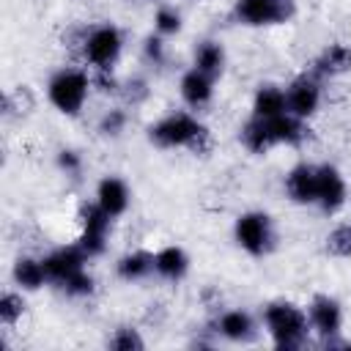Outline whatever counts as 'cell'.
<instances>
[{
  "label": "cell",
  "instance_id": "6da1fadb",
  "mask_svg": "<svg viewBox=\"0 0 351 351\" xmlns=\"http://www.w3.org/2000/svg\"><path fill=\"white\" fill-rule=\"evenodd\" d=\"M148 140L156 145V148H186L192 154H206L211 148V134H208V126L186 112V110H176V112H167L165 118H159L156 123L148 126Z\"/></svg>",
  "mask_w": 351,
  "mask_h": 351
},
{
  "label": "cell",
  "instance_id": "7a4b0ae2",
  "mask_svg": "<svg viewBox=\"0 0 351 351\" xmlns=\"http://www.w3.org/2000/svg\"><path fill=\"white\" fill-rule=\"evenodd\" d=\"M263 326L271 337V343L277 348H299L304 346L307 340V332H310V321H307V313L302 307H296L293 302H285V299H277V302H269L263 307Z\"/></svg>",
  "mask_w": 351,
  "mask_h": 351
},
{
  "label": "cell",
  "instance_id": "3957f363",
  "mask_svg": "<svg viewBox=\"0 0 351 351\" xmlns=\"http://www.w3.org/2000/svg\"><path fill=\"white\" fill-rule=\"evenodd\" d=\"M93 88V80L82 71V69H74V66H63L58 69L49 82H47V99L49 104L63 112V115H80L85 101H88V93Z\"/></svg>",
  "mask_w": 351,
  "mask_h": 351
},
{
  "label": "cell",
  "instance_id": "277c9868",
  "mask_svg": "<svg viewBox=\"0 0 351 351\" xmlns=\"http://www.w3.org/2000/svg\"><path fill=\"white\" fill-rule=\"evenodd\" d=\"M80 52L85 58V63H90L96 71L101 69H112L123 52V33L118 25L112 22H101L93 25L82 33L80 38Z\"/></svg>",
  "mask_w": 351,
  "mask_h": 351
},
{
  "label": "cell",
  "instance_id": "5b68a950",
  "mask_svg": "<svg viewBox=\"0 0 351 351\" xmlns=\"http://www.w3.org/2000/svg\"><path fill=\"white\" fill-rule=\"evenodd\" d=\"M233 239L252 258L269 255V250L274 247V225H271V217L263 214V211H244V214H239L236 217V225H233Z\"/></svg>",
  "mask_w": 351,
  "mask_h": 351
},
{
  "label": "cell",
  "instance_id": "8992f818",
  "mask_svg": "<svg viewBox=\"0 0 351 351\" xmlns=\"http://www.w3.org/2000/svg\"><path fill=\"white\" fill-rule=\"evenodd\" d=\"M296 14L293 0H236L233 3V16L236 22L247 27H269V25H282Z\"/></svg>",
  "mask_w": 351,
  "mask_h": 351
},
{
  "label": "cell",
  "instance_id": "52a82bcc",
  "mask_svg": "<svg viewBox=\"0 0 351 351\" xmlns=\"http://www.w3.org/2000/svg\"><path fill=\"white\" fill-rule=\"evenodd\" d=\"M80 239L77 244L82 247V252L88 258H99L104 255L107 250V239H110V225H112V217L101 211V206L93 200V203H82L80 206Z\"/></svg>",
  "mask_w": 351,
  "mask_h": 351
},
{
  "label": "cell",
  "instance_id": "ba28073f",
  "mask_svg": "<svg viewBox=\"0 0 351 351\" xmlns=\"http://www.w3.org/2000/svg\"><path fill=\"white\" fill-rule=\"evenodd\" d=\"M307 321H310V332H315L326 343H335V337L343 329V307L337 299L318 293L307 304Z\"/></svg>",
  "mask_w": 351,
  "mask_h": 351
},
{
  "label": "cell",
  "instance_id": "9c48e42d",
  "mask_svg": "<svg viewBox=\"0 0 351 351\" xmlns=\"http://www.w3.org/2000/svg\"><path fill=\"white\" fill-rule=\"evenodd\" d=\"M346 197H348V186H346L343 173L332 165H318L315 167V206L324 214H337L346 206Z\"/></svg>",
  "mask_w": 351,
  "mask_h": 351
},
{
  "label": "cell",
  "instance_id": "30bf717a",
  "mask_svg": "<svg viewBox=\"0 0 351 351\" xmlns=\"http://www.w3.org/2000/svg\"><path fill=\"white\" fill-rule=\"evenodd\" d=\"M285 101H288V112L307 121L310 115L318 112L321 107V80L315 74H302L296 77L288 88H285Z\"/></svg>",
  "mask_w": 351,
  "mask_h": 351
},
{
  "label": "cell",
  "instance_id": "8fae6325",
  "mask_svg": "<svg viewBox=\"0 0 351 351\" xmlns=\"http://www.w3.org/2000/svg\"><path fill=\"white\" fill-rule=\"evenodd\" d=\"M41 261H44V269H47L49 282H55L60 288L71 274H77L80 269H85L88 255L82 252L80 244H66V247H58V250L47 252Z\"/></svg>",
  "mask_w": 351,
  "mask_h": 351
},
{
  "label": "cell",
  "instance_id": "7c38bea8",
  "mask_svg": "<svg viewBox=\"0 0 351 351\" xmlns=\"http://www.w3.org/2000/svg\"><path fill=\"white\" fill-rule=\"evenodd\" d=\"M96 203H99L101 211L110 214L112 219L123 217V214L129 211V203H132L129 184H126L121 176H104V178L96 184Z\"/></svg>",
  "mask_w": 351,
  "mask_h": 351
},
{
  "label": "cell",
  "instance_id": "4fadbf2b",
  "mask_svg": "<svg viewBox=\"0 0 351 351\" xmlns=\"http://www.w3.org/2000/svg\"><path fill=\"white\" fill-rule=\"evenodd\" d=\"M178 93H181V99L189 110H203L214 99V77H208V74H203L200 69L192 66L189 71L181 74Z\"/></svg>",
  "mask_w": 351,
  "mask_h": 351
},
{
  "label": "cell",
  "instance_id": "5bb4252c",
  "mask_svg": "<svg viewBox=\"0 0 351 351\" xmlns=\"http://www.w3.org/2000/svg\"><path fill=\"white\" fill-rule=\"evenodd\" d=\"M214 329L228 343H250L258 335V324L247 310H225L217 315Z\"/></svg>",
  "mask_w": 351,
  "mask_h": 351
},
{
  "label": "cell",
  "instance_id": "9a60e30c",
  "mask_svg": "<svg viewBox=\"0 0 351 351\" xmlns=\"http://www.w3.org/2000/svg\"><path fill=\"white\" fill-rule=\"evenodd\" d=\"M186 271H189V255L178 244H167L154 252V274L156 277H162L167 282H178L186 277Z\"/></svg>",
  "mask_w": 351,
  "mask_h": 351
},
{
  "label": "cell",
  "instance_id": "2e32d148",
  "mask_svg": "<svg viewBox=\"0 0 351 351\" xmlns=\"http://www.w3.org/2000/svg\"><path fill=\"white\" fill-rule=\"evenodd\" d=\"M285 192L293 203L315 206V167L313 165H296L285 176Z\"/></svg>",
  "mask_w": 351,
  "mask_h": 351
},
{
  "label": "cell",
  "instance_id": "e0dca14e",
  "mask_svg": "<svg viewBox=\"0 0 351 351\" xmlns=\"http://www.w3.org/2000/svg\"><path fill=\"white\" fill-rule=\"evenodd\" d=\"M11 280H14V285L22 288V291H38L41 285L49 282L47 269H44V261H41V258H33V255H19V258L14 261Z\"/></svg>",
  "mask_w": 351,
  "mask_h": 351
},
{
  "label": "cell",
  "instance_id": "ac0fdd59",
  "mask_svg": "<svg viewBox=\"0 0 351 351\" xmlns=\"http://www.w3.org/2000/svg\"><path fill=\"white\" fill-rule=\"evenodd\" d=\"M282 112H288L285 90H282L280 85H271V82L258 85V90H255V96H252V115L269 121V118H277V115H282Z\"/></svg>",
  "mask_w": 351,
  "mask_h": 351
},
{
  "label": "cell",
  "instance_id": "d6986e66",
  "mask_svg": "<svg viewBox=\"0 0 351 351\" xmlns=\"http://www.w3.org/2000/svg\"><path fill=\"white\" fill-rule=\"evenodd\" d=\"M115 274L123 280V282H140L145 280L148 274H154V255L145 252V250H132V252H123L115 263Z\"/></svg>",
  "mask_w": 351,
  "mask_h": 351
},
{
  "label": "cell",
  "instance_id": "ffe728a7",
  "mask_svg": "<svg viewBox=\"0 0 351 351\" xmlns=\"http://www.w3.org/2000/svg\"><path fill=\"white\" fill-rule=\"evenodd\" d=\"M351 69V47L346 44H329L313 63V74L321 77H337Z\"/></svg>",
  "mask_w": 351,
  "mask_h": 351
},
{
  "label": "cell",
  "instance_id": "44dd1931",
  "mask_svg": "<svg viewBox=\"0 0 351 351\" xmlns=\"http://www.w3.org/2000/svg\"><path fill=\"white\" fill-rule=\"evenodd\" d=\"M225 47L219 44V41H214V38H206V41H200L197 47H195V55H192V66L195 69H200L203 74H208V77H219L222 71H225Z\"/></svg>",
  "mask_w": 351,
  "mask_h": 351
},
{
  "label": "cell",
  "instance_id": "7402d4cb",
  "mask_svg": "<svg viewBox=\"0 0 351 351\" xmlns=\"http://www.w3.org/2000/svg\"><path fill=\"white\" fill-rule=\"evenodd\" d=\"M269 129H271L274 145H299L307 137L304 121L296 118V115H291V112H282L277 118H269Z\"/></svg>",
  "mask_w": 351,
  "mask_h": 351
},
{
  "label": "cell",
  "instance_id": "603a6c76",
  "mask_svg": "<svg viewBox=\"0 0 351 351\" xmlns=\"http://www.w3.org/2000/svg\"><path fill=\"white\" fill-rule=\"evenodd\" d=\"M239 140L250 154H266L269 148H274V137H271L269 121L266 118H255V115L241 126Z\"/></svg>",
  "mask_w": 351,
  "mask_h": 351
},
{
  "label": "cell",
  "instance_id": "cb8c5ba5",
  "mask_svg": "<svg viewBox=\"0 0 351 351\" xmlns=\"http://www.w3.org/2000/svg\"><path fill=\"white\" fill-rule=\"evenodd\" d=\"M181 27H184V19H181V11L176 5H159L154 11V33L170 38L176 33H181Z\"/></svg>",
  "mask_w": 351,
  "mask_h": 351
},
{
  "label": "cell",
  "instance_id": "d4e9b609",
  "mask_svg": "<svg viewBox=\"0 0 351 351\" xmlns=\"http://www.w3.org/2000/svg\"><path fill=\"white\" fill-rule=\"evenodd\" d=\"M60 291H63L66 296H71V299H88V296L96 291V280H93V274H90L88 269H80L77 274H71V277L60 285Z\"/></svg>",
  "mask_w": 351,
  "mask_h": 351
},
{
  "label": "cell",
  "instance_id": "484cf974",
  "mask_svg": "<svg viewBox=\"0 0 351 351\" xmlns=\"http://www.w3.org/2000/svg\"><path fill=\"white\" fill-rule=\"evenodd\" d=\"M25 315V299L16 291H5L0 296V324L3 326H16V321Z\"/></svg>",
  "mask_w": 351,
  "mask_h": 351
},
{
  "label": "cell",
  "instance_id": "4316f807",
  "mask_svg": "<svg viewBox=\"0 0 351 351\" xmlns=\"http://www.w3.org/2000/svg\"><path fill=\"white\" fill-rule=\"evenodd\" d=\"M107 346H110L112 351H140V348L145 346V340L140 337V332H137L134 326H118V329L110 335Z\"/></svg>",
  "mask_w": 351,
  "mask_h": 351
},
{
  "label": "cell",
  "instance_id": "83f0119b",
  "mask_svg": "<svg viewBox=\"0 0 351 351\" xmlns=\"http://www.w3.org/2000/svg\"><path fill=\"white\" fill-rule=\"evenodd\" d=\"M126 123H129L126 110H123V107H110V110H104L101 118H99V132H101L104 137H118V134L126 129Z\"/></svg>",
  "mask_w": 351,
  "mask_h": 351
},
{
  "label": "cell",
  "instance_id": "f1b7e54d",
  "mask_svg": "<svg viewBox=\"0 0 351 351\" xmlns=\"http://www.w3.org/2000/svg\"><path fill=\"white\" fill-rule=\"evenodd\" d=\"M143 60H145L148 66H154V69L165 66V60H167V44H165V36H159V33L145 36V41H143Z\"/></svg>",
  "mask_w": 351,
  "mask_h": 351
},
{
  "label": "cell",
  "instance_id": "f546056e",
  "mask_svg": "<svg viewBox=\"0 0 351 351\" xmlns=\"http://www.w3.org/2000/svg\"><path fill=\"white\" fill-rule=\"evenodd\" d=\"M326 250L337 258H348L351 255V225H337L326 236Z\"/></svg>",
  "mask_w": 351,
  "mask_h": 351
},
{
  "label": "cell",
  "instance_id": "4dcf8cb0",
  "mask_svg": "<svg viewBox=\"0 0 351 351\" xmlns=\"http://www.w3.org/2000/svg\"><path fill=\"white\" fill-rule=\"evenodd\" d=\"M55 165H58V170H60L63 176H69V178H77V176L82 173V156H80V151H74V148H60V151L55 154Z\"/></svg>",
  "mask_w": 351,
  "mask_h": 351
},
{
  "label": "cell",
  "instance_id": "1f68e13d",
  "mask_svg": "<svg viewBox=\"0 0 351 351\" xmlns=\"http://www.w3.org/2000/svg\"><path fill=\"white\" fill-rule=\"evenodd\" d=\"M121 93L126 96V101H132V104H140V101L148 96V82H145L143 77H132V80L121 82Z\"/></svg>",
  "mask_w": 351,
  "mask_h": 351
}]
</instances>
